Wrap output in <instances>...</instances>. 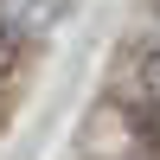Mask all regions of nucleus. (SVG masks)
Here are the masks:
<instances>
[{
    "instance_id": "f03ea898",
    "label": "nucleus",
    "mask_w": 160,
    "mask_h": 160,
    "mask_svg": "<svg viewBox=\"0 0 160 160\" xmlns=\"http://www.w3.org/2000/svg\"><path fill=\"white\" fill-rule=\"evenodd\" d=\"M19 64H26V32L7 19V13H0V77H13Z\"/></svg>"
},
{
    "instance_id": "7ed1b4c3",
    "label": "nucleus",
    "mask_w": 160,
    "mask_h": 160,
    "mask_svg": "<svg viewBox=\"0 0 160 160\" xmlns=\"http://www.w3.org/2000/svg\"><path fill=\"white\" fill-rule=\"evenodd\" d=\"M141 90H148V96L160 102V45L148 51V58H141Z\"/></svg>"
},
{
    "instance_id": "f257e3e1",
    "label": "nucleus",
    "mask_w": 160,
    "mask_h": 160,
    "mask_svg": "<svg viewBox=\"0 0 160 160\" xmlns=\"http://www.w3.org/2000/svg\"><path fill=\"white\" fill-rule=\"evenodd\" d=\"M58 7H64V0H0V13H7V19L19 26L26 38L51 32V26H58Z\"/></svg>"
}]
</instances>
